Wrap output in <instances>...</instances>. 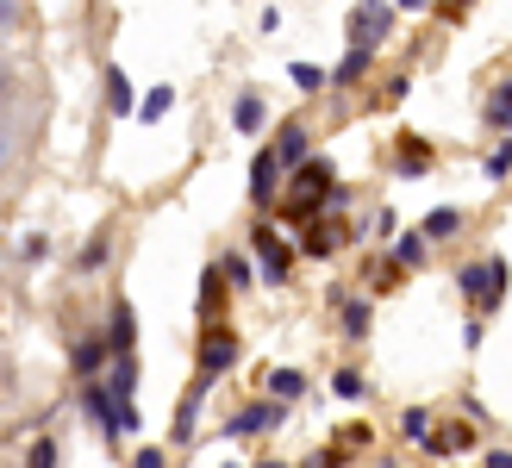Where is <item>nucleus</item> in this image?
I'll return each mask as SVG.
<instances>
[{
	"instance_id": "9",
	"label": "nucleus",
	"mask_w": 512,
	"mask_h": 468,
	"mask_svg": "<svg viewBox=\"0 0 512 468\" xmlns=\"http://www.w3.org/2000/svg\"><path fill=\"white\" fill-rule=\"evenodd\" d=\"M107 350L113 356H138V319H132V300H113V312H107Z\"/></svg>"
},
{
	"instance_id": "35",
	"label": "nucleus",
	"mask_w": 512,
	"mask_h": 468,
	"mask_svg": "<svg viewBox=\"0 0 512 468\" xmlns=\"http://www.w3.org/2000/svg\"><path fill=\"white\" fill-rule=\"evenodd\" d=\"M19 25V0H0V32H13Z\"/></svg>"
},
{
	"instance_id": "26",
	"label": "nucleus",
	"mask_w": 512,
	"mask_h": 468,
	"mask_svg": "<svg viewBox=\"0 0 512 468\" xmlns=\"http://www.w3.org/2000/svg\"><path fill=\"white\" fill-rule=\"evenodd\" d=\"M363 75H369V50H344V63L331 69V82L350 88V82H363Z\"/></svg>"
},
{
	"instance_id": "30",
	"label": "nucleus",
	"mask_w": 512,
	"mask_h": 468,
	"mask_svg": "<svg viewBox=\"0 0 512 468\" xmlns=\"http://www.w3.org/2000/svg\"><path fill=\"white\" fill-rule=\"evenodd\" d=\"M19 263H50V238H44V231H25V238H19Z\"/></svg>"
},
{
	"instance_id": "1",
	"label": "nucleus",
	"mask_w": 512,
	"mask_h": 468,
	"mask_svg": "<svg viewBox=\"0 0 512 468\" xmlns=\"http://www.w3.org/2000/svg\"><path fill=\"white\" fill-rule=\"evenodd\" d=\"M344 32H350V50H369L375 57V44H388V32H394V0H356Z\"/></svg>"
},
{
	"instance_id": "14",
	"label": "nucleus",
	"mask_w": 512,
	"mask_h": 468,
	"mask_svg": "<svg viewBox=\"0 0 512 468\" xmlns=\"http://www.w3.org/2000/svg\"><path fill=\"white\" fill-rule=\"evenodd\" d=\"M338 319H344V337H369L375 312H369V300H363V294H344V288H338Z\"/></svg>"
},
{
	"instance_id": "20",
	"label": "nucleus",
	"mask_w": 512,
	"mask_h": 468,
	"mask_svg": "<svg viewBox=\"0 0 512 468\" xmlns=\"http://www.w3.org/2000/svg\"><path fill=\"white\" fill-rule=\"evenodd\" d=\"M456 231H463V213H456V206H438V213H425L419 238H425V244H438V238H456Z\"/></svg>"
},
{
	"instance_id": "3",
	"label": "nucleus",
	"mask_w": 512,
	"mask_h": 468,
	"mask_svg": "<svg viewBox=\"0 0 512 468\" xmlns=\"http://www.w3.org/2000/svg\"><path fill=\"white\" fill-rule=\"evenodd\" d=\"M107 394H113L119 437H125V431H138V356H113V369H107Z\"/></svg>"
},
{
	"instance_id": "23",
	"label": "nucleus",
	"mask_w": 512,
	"mask_h": 468,
	"mask_svg": "<svg viewBox=\"0 0 512 468\" xmlns=\"http://www.w3.org/2000/svg\"><path fill=\"white\" fill-rule=\"evenodd\" d=\"M488 125H494V132H512V82H500L488 94Z\"/></svg>"
},
{
	"instance_id": "42",
	"label": "nucleus",
	"mask_w": 512,
	"mask_h": 468,
	"mask_svg": "<svg viewBox=\"0 0 512 468\" xmlns=\"http://www.w3.org/2000/svg\"><path fill=\"white\" fill-rule=\"evenodd\" d=\"M225 468H244V462H225Z\"/></svg>"
},
{
	"instance_id": "39",
	"label": "nucleus",
	"mask_w": 512,
	"mask_h": 468,
	"mask_svg": "<svg viewBox=\"0 0 512 468\" xmlns=\"http://www.w3.org/2000/svg\"><path fill=\"white\" fill-rule=\"evenodd\" d=\"M450 7H456V13H463V7H475V0H450Z\"/></svg>"
},
{
	"instance_id": "19",
	"label": "nucleus",
	"mask_w": 512,
	"mask_h": 468,
	"mask_svg": "<svg viewBox=\"0 0 512 468\" xmlns=\"http://www.w3.org/2000/svg\"><path fill=\"white\" fill-rule=\"evenodd\" d=\"M425 450H431V456H463V450H469V431H463V425H431Z\"/></svg>"
},
{
	"instance_id": "41",
	"label": "nucleus",
	"mask_w": 512,
	"mask_h": 468,
	"mask_svg": "<svg viewBox=\"0 0 512 468\" xmlns=\"http://www.w3.org/2000/svg\"><path fill=\"white\" fill-rule=\"evenodd\" d=\"M381 468H400V462H381Z\"/></svg>"
},
{
	"instance_id": "5",
	"label": "nucleus",
	"mask_w": 512,
	"mask_h": 468,
	"mask_svg": "<svg viewBox=\"0 0 512 468\" xmlns=\"http://www.w3.org/2000/svg\"><path fill=\"white\" fill-rule=\"evenodd\" d=\"M250 256L263 263V281H269V288H281V281L294 275V250H288V238H281L275 225H256V231H250Z\"/></svg>"
},
{
	"instance_id": "6",
	"label": "nucleus",
	"mask_w": 512,
	"mask_h": 468,
	"mask_svg": "<svg viewBox=\"0 0 512 468\" xmlns=\"http://www.w3.org/2000/svg\"><path fill=\"white\" fill-rule=\"evenodd\" d=\"M275 425H281V406H275V400H250V406H238V412H232V425H225V444L263 437V431H275Z\"/></svg>"
},
{
	"instance_id": "2",
	"label": "nucleus",
	"mask_w": 512,
	"mask_h": 468,
	"mask_svg": "<svg viewBox=\"0 0 512 468\" xmlns=\"http://www.w3.org/2000/svg\"><path fill=\"white\" fill-rule=\"evenodd\" d=\"M456 288L469 294L475 319H481V312H488V306H500V294H506V263H500V256H475V263H469L463 275H456Z\"/></svg>"
},
{
	"instance_id": "34",
	"label": "nucleus",
	"mask_w": 512,
	"mask_h": 468,
	"mask_svg": "<svg viewBox=\"0 0 512 468\" xmlns=\"http://www.w3.org/2000/svg\"><path fill=\"white\" fill-rule=\"evenodd\" d=\"M488 175H494V181H500V175H512V144H506V150H494V156H488Z\"/></svg>"
},
{
	"instance_id": "43",
	"label": "nucleus",
	"mask_w": 512,
	"mask_h": 468,
	"mask_svg": "<svg viewBox=\"0 0 512 468\" xmlns=\"http://www.w3.org/2000/svg\"><path fill=\"white\" fill-rule=\"evenodd\" d=\"M0 156H7V144H0Z\"/></svg>"
},
{
	"instance_id": "4",
	"label": "nucleus",
	"mask_w": 512,
	"mask_h": 468,
	"mask_svg": "<svg viewBox=\"0 0 512 468\" xmlns=\"http://www.w3.org/2000/svg\"><path fill=\"white\" fill-rule=\"evenodd\" d=\"M238 356H244V344H238L232 325H207V331H200V381H219L225 369H238Z\"/></svg>"
},
{
	"instance_id": "7",
	"label": "nucleus",
	"mask_w": 512,
	"mask_h": 468,
	"mask_svg": "<svg viewBox=\"0 0 512 468\" xmlns=\"http://www.w3.org/2000/svg\"><path fill=\"white\" fill-rule=\"evenodd\" d=\"M275 169H306L313 163V132H306L300 119H288V125H275Z\"/></svg>"
},
{
	"instance_id": "11",
	"label": "nucleus",
	"mask_w": 512,
	"mask_h": 468,
	"mask_svg": "<svg viewBox=\"0 0 512 468\" xmlns=\"http://www.w3.org/2000/svg\"><path fill=\"white\" fill-rule=\"evenodd\" d=\"M207 387H213V381H194L188 394H182V406H175V431H169V444L194 450V419H200V400H207Z\"/></svg>"
},
{
	"instance_id": "32",
	"label": "nucleus",
	"mask_w": 512,
	"mask_h": 468,
	"mask_svg": "<svg viewBox=\"0 0 512 468\" xmlns=\"http://www.w3.org/2000/svg\"><path fill=\"white\" fill-rule=\"evenodd\" d=\"M400 431L413 437V444H425V437H431V412H425V406H413V412L400 419Z\"/></svg>"
},
{
	"instance_id": "31",
	"label": "nucleus",
	"mask_w": 512,
	"mask_h": 468,
	"mask_svg": "<svg viewBox=\"0 0 512 468\" xmlns=\"http://www.w3.org/2000/svg\"><path fill=\"white\" fill-rule=\"evenodd\" d=\"M331 394H338V400H363V375H356V369H338V375H331Z\"/></svg>"
},
{
	"instance_id": "22",
	"label": "nucleus",
	"mask_w": 512,
	"mask_h": 468,
	"mask_svg": "<svg viewBox=\"0 0 512 468\" xmlns=\"http://www.w3.org/2000/svg\"><path fill=\"white\" fill-rule=\"evenodd\" d=\"M63 462V444H57V437H32V444H25V468H57Z\"/></svg>"
},
{
	"instance_id": "38",
	"label": "nucleus",
	"mask_w": 512,
	"mask_h": 468,
	"mask_svg": "<svg viewBox=\"0 0 512 468\" xmlns=\"http://www.w3.org/2000/svg\"><path fill=\"white\" fill-rule=\"evenodd\" d=\"M7 88H13V75H7V63H0V100H7Z\"/></svg>"
},
{
	"instance_id": "29",
	"label": "nucleus",
	"mask_w": 512,
	"mask_h": 468,
	"mask_svg": "<svg viewBox=\"0 0 512 468\" xmlns=\"http://www.w3.org/2000/svg\"><path fill=\"white\" fill-rule=\"evenodd\" d=\"M288 75H294V88H300V94H319V88H325V82H331V75H325V69H319V63H294V69H288Z\"/></svg>"
},
{
	"instance_id": "25",
	"label": "nucleus",
	"mask_w": 512,
	"mask_h": 468,
	"mask_svg": "<svg viewBox=\"0 0 512 468\" xmlns=\"http://www.w3.org/2000/svg\"><path fill=\"white\" fill-rule=\"evenodd\" d=\"M425 169H431V150L419 138H406V150L394 156V175H425Z\"/></svg>"
},
{
	"instance_id": "33",
	"label": "nucleus",
	"mask_w": 512,
	"mask_h": 468,
	"mask_svg": "<svg viewBox=\"0 0 512 468\" xmlns=\"http://www.w3.org/2000/svg\"><path fill=\"white\" fill-rule=\"evenodd\" d=\"M132 468H169V456H163V450H157V444H144V450H138V456H132Z\"/></svg>"
},
{
	"instance_id": "37",
	"label": "nucleus",
	"mask_w": 512,
	"mask_h": 468,
	"mask_svg": "<svg viewBox=\"0 0 512 468\" xmlns=\"http://www.w3.org/2000/svg\"><path fill=\"white\" fill-rule=\"evenodd\" d=\"M488 468H512V450H494V456H488Z\"/></svg>"
},
{
	"instance_id": "24",
	"label": "nucleus",
	"mask_w": 512,
	"mask_h": 468,
	"mask_svg": "<svg viewBox=\"0 0 512 468\" xmlns=\"http://www.w3.org/2000/svg\"><path fill=\"white\" fill-rule=\"evenodd\" d=\"M169 107H175V88H150V94L138 100V119L157 125V119H169Z\"/></svg>"
},
{
	"instance_id": "13",
	"label": "nucleus",
	"mask_w": 512,
	"mask_h": 468,
	"mask_svg": "<svg viewBox=\"0 0 512 468\" xmlns=\"http://www.w3.org/2000/svg\"><path fill=\"white\" fill-rule=\"evenodd\" d=\"M232 125H238L244 138H250V132H263V125H269V107H263V94H256V88H244V94L232 100Z\"/></svg>"
},
{
	"instance_id": "40",
	"label": "nucleus",
	"mask_w": 512,
	"mask_h": 468,
	"mask_svg": "<svg viewBox=\"0 0 512 468\" xmlns=\"http://www.w3.org/2000/svg\"><path fill=\"white\" fill-rule=\"evenodd\" d=\"M256 468H288V462H256Z\"/></svg>"
},
{
	"instance_id": "18",
	"label": "nucleus",
	"mask_w": 512,
	"mask_h": 468,
	"mask_svg": "<svg viewBox=\"0 0 512 468\" xmlns=\"http://www.w3.org/2000/svg\"><path fill=\"white\" fill-rule=\"evenodd\" d=\"M107 263H113V231H94V238L82 244V256H75V269L94 275V269H107Z\"/></svg>"
},
{
	"instance_id": "16",
	"label": "nucleus",
	"mask_w": 512,
	"mask_h": 468,
	"mask_svg": "<svg viewBox=\"0 0 512 468\" xmlns=\"http://www.w3.org/2000/svg\"><path fill=\"white\" fill-rule=\"evenodd\" d=\"M263 387H269V400H275V406H294V400L306 394V375H300V369H269Z\"/></svg>"
},
{
	"instance_id": "28",
	"label": "nucleus",
	"mask_w": 512,
	"mask_h": 468,
	"mask_svg": "<svg viewBox=\"0 0 512 468\" xmlns=\"http://www.w3.org/2000/svg\"><path fill=\"white\" fill-rule=\"evenodd\" d=\"M338 244H344V231H338V225H313V231H306V256H331Z\"/></svg>"
},
{
	"instance_id": "17",
	"label": "nucleus",
	"mask_w": 512,
	"mask_h": 468,
	"mask_svg": "<svg viewBox=\"0 0 512 468\" xmlns=\"http://www.w3.org/2000/svg\"><path fill=\"white\" fill-rule=\"evenodd\" d=\"M219 275H225V288H238V294H250V288H256V263H250L244 250L219 256Z\"/></svg>"
},
{
	"instance_id": "21",
	"label": "nucleus",
	"mask_w": 512,
	"mask_h": 468,
	"mask_svg": "<svg viewBox=\"0 0 512 468\" xmlns=\"http://www.w3.org/2000/svg\"><path fill=\"white\" fill-rule=\"evenodd\" d=\"M219 300H225V275H219V263L200 275V319L207 325H219Z\"/></svg>"
},
{
	"instance_id": "12",
	"label": "nucleus",
	"mask_w": 512,
	"mask_h": 468,
	"mask_svg": "<svg viewBox=\"0 0 512 468\" xmlns=\"http://www.w3.org/2000/svg\"><path fill=\"white\" fill-rule=\"evenodd\" d=\"M100 82H107V113H113V119L138 113V88H132V75H125L119 63H107V75H100Z\"/></svg>"
},
{
	"instance_id": "10",
	"label": "nucleus",
	"mask_w": 512,
	"mask_h": 468,
	"mask_svg": "<svg viewBox=\"0 0 512 468\" xmlns=\"http://www.w3.org/2000/svg\"><path fill=\"white\" fill-rule=\"evenodd\" d=\"M69 356H75V375H82V381H100V369L113 362V350H107V331H82Z\"/></svg>"
},
{
	"instance_id": "8",
	"label": "nucleus",
	"mask_w": 512,
	"mask_h": 468,
	"mask_svg": "<svg viewBox=\"0 0 512 468\" xmlns=\"http://www.w3.org/2000/svg\"><path fill=\"white\" fill-rule=\"evenodd\" d=\"M82 419H88L100 437H107V444L119 437V419H113V394H107V381H82Z\"/></svg>"
},
{
	"instance_id": "15",
	"label": "nucleus",
	"mask_w": 512,
	"mask_h": 468,
	"mask_svg": "<svg viewBox=\"0 0 512 468\" xmlns=\"http://www.w3.org/2000/svg\"><path fill=\"white\" fill-rule=\"evenodd\" d=\"M275 181H281V169H275V156L263 150V156L250 163V200H256V206H275Z\"/></svg>"
},
{
	"instance_id": "27",
	"label": "nucleus",
	"mask_w": 512,
	"mask_h": 468,
	"mask_svg": "<svg viewBox=\"0 0 512 468\" xmlns=\"http://www.w3.org/2000/svg\"><path fill=\"white\" fill-rule=\"evenodd\" d=\"M394 263L400 269H419L425 263V238H419V231H400V238H394Z\"/></svg>"
},
{
	"instance_id": "36",
	"label": "nucleus",
	"mask_w": 512,
	"mask_h": 468,
	"mask_svg": "<svg viewBox=\"0 0 512 468\" xmlns=\"http://www.w3.org/2000/svg\"><path fill=\"white\" fill-rule=\"evenodd\" d=\"M431 0H394V13H425Z\"/></svg>"
}]
</instances>
